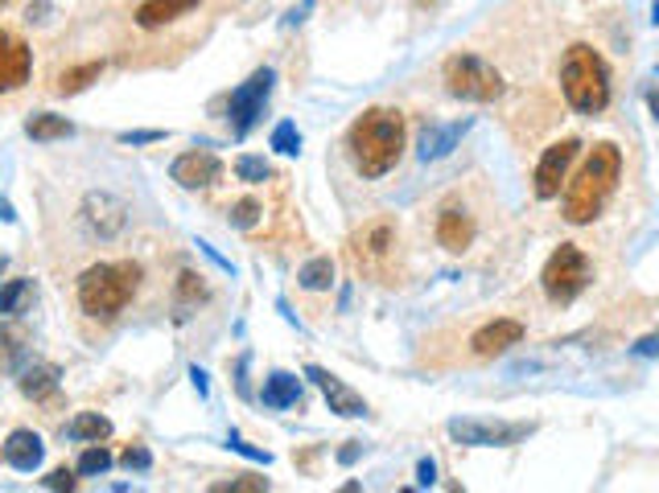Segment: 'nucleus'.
Wrapping results in <instances>:
<instances>
[{
    "label": "nucleus",
    "mask_w": 659,
    "mask_h": 493,
    "mask_svg": "<svg viewBox=\"0 0 659 493\" xmlns=\"http://www.w3.org/2000/svg\"><path fill=\"white\" fill-rule=\"evenodd\" d=\"M346 149H350V165H355L363 177H383V173H392L400 153H404V116L392 108L363 111L359 120L350 123Z\"/></svg>",
    "instance_id": "1"
},
{
    "label": "nucleus",
    "mask_w": 659,
    "mask_h": 493,
    "mask_svg": "<svg viewBox=\"0 0 659 493\" xmlns=\"http://www.w3.org/2000/svg\"><path fill=\"white\" fill-rule=\"evenodd\" d=\"M618 173H623V153L614 144H594L577 177L565 185V218L573 227H585L606 210L611 194L618 189Z\"/></svg>",
    "instance_id": "2"
},
{
    "label": "nucleus",
    "mask_w": 659,
    "mask_h": 493,
    "mask_svg": "<svg viewBox=\"0 0 659 493\" xmlns=\"http://www.w3.org/2000/svg\"><path fill=\"white\" fill-rule=\"evenodd\" d=\"M137 288H141V263H95L79 276V305L95 321H111V317L125 313V305L137 296Z\"/></svg>",
    "instance_id": "3"
},
{
    "label": "nucleus",
    "mask_w": 659,
    "mask_h": 493,
    "mask_svg": "<svg viewBox=\"0 0 659 493\" xmlns=\"http://www.w3.org/2000/svg\"><path fill=\"white\" fill-rule=\"evenodd\" d=\"M561 91H565L569 108L581 116H597L611 103V70L602 54L590 46H569L565 62H561Z\"/></svg>",
    "instance_id": "4"
},
{
    "label": "nucleus",
    "mask_w": 659,
    "mask_h": 493,
    "mask_svg": "<svg viewBox=\"0 0 659 493\" xmlns=\"http://www.w3.org/2000/svg\"><path fill=\"white\" fill-rule=\"evenodd\" d=\"M594 280V267H590V255L581 251L577 243H561L549 255L544 272H540V284H544V296L552 305H573Z\"/></svg>",
    "instance_id": "5"
},
{
    "label": "nucleus",
    "mask_w": 659,
    "mask_h": 493,
    "mask_svg": "<svg viewBox=\"0 0 659 493\" xmlns=\"http://www.w3.org/2000/svg\"><path fill=\"white\" fill-rule=\"evenodd\" d=\"M445 87L466 103H495L503 95V75L478 54H454L445 62Z\"/></svg>",
    "instance_id": "6"
},
{
    "label": "nucleus",
    "mask_w": 659,
    "mask_h": 493,
    "mask_svg": "<svg viewBox=\"0 0 659 493\" xmlns=\"http://www.w3.org/2000/svg\"><path fill=\"white\" fill-rule=\"evenodd\" d=\"M272 83H277V70H272V66H260L244 87L231 91V99H227V120H231V132H236V136H248L251 128L260 123L268 95H272Z\"/></svg>",
    "instance_id": "7"
},
{
    "label": "nucleus",
    "mask_w": 659,
    "mask_h": 493,
    "mask_svg": "<svg viewBox=\"0 0 659 493\" xmlns=\"http://www.w3.org/2000/svg\"><path fill=\"white\" fill-rule=\"evenodd\" d=\"M532 424H511V419H450V436L466 448H511L532 436Z\"/></svg>",
    "instance_id": "8"
},
{
    "label": "nucleus",
    "mask_w": 659,
    "mask_h": 493,
    "mask_svg": "<svg viewBox=\"0 0 659 493\" xmlns=\"http://www.w3.org/2000/svg\"><path fill=\"white\" fill-rule=\"evenodd\" d=\"M577 149H581V140H573V136L557 140V144H549V149H544L540 165H536V177H532V182H536V198L552 201L557 194H561V185H565V173H569V165H573Z\"/></svg>",
    "instance_id": "9"
},
{
    "label": "nucleus",
    "mask_w": 659,
    "mask_h": 493,
    "mask_svg": "<svg viewBox=\"0 0 659 493\" xmlns=\"http://www.w3.org/2000/svg\"><path fill=\"white\" fill-rule=\"evenodd\" d=\"M305 379H314L317 391L326 395V403H330V412H334V416H343V419H359V416H367V403H363L359 391H350V386H346L343 379H334L330 370H322V366H305Z\"/></svg>",
    "instance_id": "10"
},
{
    "label": "nucleus",
    "mask_w": 659,
    "mask_h": 493,
    "mask_svg": "<svg viewBox=\"0 0 659 493\" xmlns=\"http://www.w3.org/2000/svg\"><path fill=\"white\" fill-rule=\"evenodd\" d=\"M30 70H33L30 46H25L21 37H13V33L0 30V91L25 87V83H30Z\"/></svg>",
    "instance_id": "11"
},
{
    "label": "nucleus",
    "mask_w": 659,
    "mask_h": 493,
    "mask_svg": "<svg viewBox=\"0 0 659 493\" xmlns=\"http://www.w3.org/2000/svg\"><path fill=\"white\" fill-rule=\"evenodd\" d=\"M219 173H223V165H219V156L215 153H182L177 161L170 165V177L182 189H206V185H215L219 182Z\"/></svg>",
    "instance_id": "12"
},
{
    "label": "nucleus",
    "mask_w": 659,
    "mask_h": 493,
    "mask_svg": "<svg viewBox=\"0 0 659 493\" xmlns=\"http://www.w3.org/2000/svg\"><path fill=\"white\" fill-rule=\"evenodd\" d=\"M83 222H87L99 239H111V234L125 231L128 206L120 198H111V194H91V198L83 201Z\"/></svg>",
    "instance_id": "13"
},
{
    "label": "nucleus",
    "mask_w": 659,
    "mask_h": 493,
    "mask_svg": "<svg viewBox=\"0 0 659 493\" xmlns=\"http://www.w3.org/2000/svg\"><path fill=\"white\" fill-rule=\"evenodd\" d=\"M523 333H528V329H523L519 321H511V317H499V321H487L483 329H478V333H474L471 350L478 358H499V354H507L511 346H519V341H523Z\"/></svg>",
    "instance_id": "14"
},
{
    "label": "nucleus",
    "mask_w": 659,
    "mask_h": 493,
    "mask_svg": "<svg viewBox=\"0 0 659 493\" xmlns=\"http://www.w3.org/2000/svg\"><path fill=\"white\" fill-rule=\"evenodd\" d=\"M46 457V445H42V436L30 428H17L9 440H4V461L13 464L17 473H33L37 464Z\"/></svg>",
    "instance_id": "15"
},
{
    "label": "nucleus",
    "mask_w": 659,
    "mask_h": 493,
    "mask_svg": "<svg viewBox=\"0 0 659 493\" xmlns=\"http://www.w3.org/2000/svg\"><path fill=\"white\" fill-rule=\"evenodd\" d=\"M437 243L445 246V251L462 255V251L474 243V218L466 215V210H457V206H445L437 215Z\"/></svg>",
    "instance_id": "16"
},
{
    "label": "nucleus",
    "mask_w": 659,
    "mask_h": 493,
    "mask_svg": "<svg viewBox=\"0 0 659 493\" xmlns=\"http://www.w3.org/2000/svg\"><path fill=\"white\" fill-rule=\"evenodd\" d=\"M264 407L272 412H284V407H301V379L289 374V370H272L264 379V391H260Z\"/></svg>",
    "instance_id": "17"
},
{
    "label": "nucleus",
    "mask_w": 659,
    "mask_h": 493,
    "mask_svg": "<svg viewBox=\"0 0 659 493\" xmlns=\"http://www.w3.org/2000/svg\"><path fill=\"white\" fill-rule=\"evenodd\" d=\"M198 9V0H144L141 9H137V25L141 30H161V25H170L177 17H186Z\"/></svg>",
    "instance_id": "18"
},
{
    "label": "nucleus",
    "mask_w": 659,
    "mask_h": 493,
    "mask_svg": "<svg viewBox=\"0 0 659 493\" xmlns=\"http://www.w3.org/2000/svg\"><path fill=\"white\" fill-rule=\"evenodd\" d=\"M466 128H471V120L445 123V128H424L421 132V161H441V156H450L457 149V140L466 136Z\"/></svg>",
    "instance_id": "19"
},
{
    "label": "nucleus",
    "mask_w": 659,
    "mask_h": 493,
    "mask_svg": "<svg viewBox=\"0 0 659 493\" xmlns=\"http://www.w3.org/2000/svg\"><path fill=\"white\" fill-rule=\"evenodd\" d=\"M58 391V366H50V362H33V366L21 370V395L33 403L50 399Z\"/></svg>",
    "instance_id": "20"
},
{
    "label": "nucleus",
    "mask_w": 659,
    "mask_h": 493,
    "mask_svg": "<svg viewBox=\"0 0 659 493\" xmlns=\"http://www.w3.org/2000/svg\"><path fill=\"white\" fill-rule=\"evenodd\" d=\"M25 136L30 140H42V144H50V140H66L75 136V123L66 120V116H54V111H37L30 123H25Z\"/></svg>",
    "instance_id": "21"
},
{
    "label": "nucleus",
    "mask_w": 659,
    "mask_h": 493,
    "mask_svg": "<svg viewBox=\"0 0 659 493\" xmlns=\"http://www.w3.org/2000/svg\"><path fill=\"white\" fill-rule=\"evenodd\" d=\"M33 280H9V284H0V317H21L25 308L33 305Z\"/></svg>",
    "instance_id": "22"
},
{
    "label": "nucleus",
    "mask_w": 659,
    "mask_h": 493,
    "mask_svg": "<svg viewBox=\"0 0 659 493\" xmlns=\"http://www.w3.org/2000/svg\"><path fill=\"white\" fill-rule=\"evenodd\" d=\"M25 362V333L13 325H0V374H13Z\"/></svg>",
    "instance_id": "23"
},
{
    "label": "nucleus",
    "mask_w": 659,
    "mask_h": 493,
    "mask_svg": "<svg viewBox=\"0 0 659 493\" xmlns=\"http://www.w3.org/2000/svg\"><path fill=\"white\" fill-rule=\"evenodd\" d=\"M104 75V62H83V66H71L58 75V95H79L87 91L95 78Z\"/></svg>",
    "instance_id": "24"
},
{
    "label": "nucleus",
    "mask_w": 659,
    "mask_h": 493,
    "mask_svg": "<svg viewBox=\"0 0 659 493\" xmlns=\"http://www.w3.org/2000/svg\"><path fill=\"white\" fill-rule=\"evenodd\" d=\"M66 436H71V440H91V445H99V440L111 436V424L104 416H95V412H83V416L71 419Z\"/></svg>",
    "instance_id": "25"
},
{
    "label": "nucleus",
    "mask_w": 659,
    "mask_h": 493,
    "mask_svg": "<svg viewBox=\"0 0 659 493\" xmlns=\"http://www.w3.org/2000/svg\"><path fill=\"white\" fill-rule=\"evenodd\" d=\"M298 284L305 288V293H326L330 284H334V263L326 260V255H317V260H310L305 267L298 272Z\"/></svg>",
    "instance_id": "26"
},
{
    "label": "nucleus",
    "mask_w": 659,
    "mask_h": 493,
    "mask_svg": "<svg viewBox=\"0 0 659 493\" xmlns=\"http://www.w3.org/2000/svg\"><path fill=\"white\" fill-rule=\"evenodd\" d=\"M198 300H206V288L198 284L194 272H182V276H177V317H190L186 308L198 305Z\"/></svg>",
    "instance_id": "27"
},
{
    "label": "nucleus",
    "mask_w": 659,
    "mask_h": 493,
    "mask_svg": "<svg viewBox=\"0 0 659 493\" xmlns=\"http://www.w3.org/2000/svg\"><path fill=\"white\" fill-rule=\"evenodd\" d=\"M236 177H239V182H248V185H264L268 177H272V169H268L264 156L244 153V156L236 161Z\"/></svg>",
    "instance_id": "28"
},
{
    "label": "nucleus",
    "mask_w": 659,
    "mask_h": 493,
    "mask_svg": "<svg viewBox=\"0 0 659 493\" xmlns=\"http://www.w3.org/2000/svg\"><path fill=\"white\" fill-rule=\"evenodd\" d=\"M108 469H111V452L104 445H91L79 457V473H83V478H99V473H108Z\"/></svg>",
    "instance_id": "29"
},
{
    "label": "nucleus",
    "mask_w": 659,
    "mask_h": 493,
    "mask_svg": "<svg viewBox=\"0 0 659 493\" xmlns=\"http://www.w3.org/2000/svg\"><path fill=\"white\" fill-rule=\"evenodd\" d=\"M272 149L277 153H284V156H298L301 153V132H298V123H277L272 128Z\"/></svg>",
    "instance_id": "30"
},
{
    "label": "nucleus",
    "mask_w": 659,
    "mask_h": 493,
    "mask_svg": "<svg viewBox=\"0 0 659 493\" xmlns=\"http://www.w3.org/2000/svg\"><path fill=\"white\" fill-rule=\"evenodd\" d=\"M359 243H367V255H383V251L392 246V227H388V222H376Z\"/></svg>",
    "instance_id": "31"
},
{
    "label": "nucleus",
    "mask_w": 659,
    "mask_h": 493,
    "mask_svg": "<svg viewBox=\"0 0 659 493\" xmlns=\"http://www.w3.org/2000/svg\"><path fill=\"white\" fill-rule=\"evenodd\" d=\"M256 222H260V201L244 198V201H236V206H231V227L248 231V227H256Z\"/></svg>",
    "instance_id": "32"
},
{
    "label": "nucleus",
    "mask_w": 659,
    "mask_h": 493,
    "mask_svg": "<svg viewBox=\"0 0 659 493\" xmlns=\"http://www.w3.org/2000/svg\"><path fill=\"white\" fill-rule=\"evenodd\" d=\"M215 493H264L268 490V478H236V481H219V485H210Z\"/></svg>",
    "instance_id": "33"
},
{
    "label": "nucleus",
    "mask_w": 659,
    "mask_h": 493,
    "mask_svg": "<svg viewBox=\"0 0 659 493\" xmlns=\"http://www.w3.org/2000/svg\"><path fill=\"white\" fill-rule=\"evenodd\" d=\"M120 464H125V469H137V473H144V469L153 464V457H149V448H128L125 457H120Z\"/></svg>",
    "instance_id": "34"
},
{
    "label": "nucleus",
    "mask_w": 659,
    "mask_h": 493,
    "mask_svg": "<svg viewBox=\"0 0 659 493\" xmlns=\"http://www.w3.org/2000/svg\"><path fill=\"white\" fill-rule=\"evenodd\" d=\"M42 490H75V473L71 469H54L50 478H42Z\"/></svg>",
    "instance_id": "35"
},
{
    "label": "nucleus",
    "mask_w": 659,
    "mask_h": 493,
    "mask_svg": "<svg viewBox=\"0 0 659 493\" xmlns=\"http://www.w3.org/2000/svg\"><path fill=\"white\" fill-rule=\"evenodd\" d=\"M227 445L236 448V452H244V457H251V461H260V464H268V452H260V448H251L248 440H239L236 431H231V440H227Z\"/></svg>",
    "instance_id": "36"
},
{
    "label": "nucleus",
    "mask_w": 659,
    "mask_h": 493,
    "mask_svg": "<svg viewBox=\"0 0 659 493\" xmlns=\"http://www.w3.org/2000/svg\"><path fill=\"white\" fill-rule=\"evenodd\" d=\"M635 354H639V358H659V329L635 341Z\"/></svg>",
    "instance_id": "37"
},
{
    "label": "nucleus",
    "mask_w": 659,
    "mask_h": 493,
    "mask_svg": "<svg viewBox=\"0 0 659 493\" xmlns=\"http://www.w3.org/2000/svg\"><path fill=\"white\" fill-rule=\"evenodd\" d=\"M125 144H158V140H165V132H158V128H149V132H125Z\"/></svg>",
    "instance_id": "38"
},
{
    "label": "nucleus",
    "mask_w": 659,
    "mask_h": 493,
    "mask_svg": "<svg viewBox=\"0 0 659 493\" xmlns=\"http://www.w3.org/2000/svg\"><path fill=\"white\" fill-rule=\"evenodd\" d=\"M417 481H421V485H433V481H437V464H433V461L417 464Z\"/></svg>",
    "instance_id": "39"
},
{
    "label": "nucleus",
    "mask_w": 659,
    "mask_h": 493,
    "mask_svg": "<svg viewBox=\"0 0 659 493\" xmlns=\"http://www.w3.org/2000/svg\"><path fill=\"white\" fill-rule=\"evenodd\" d=\"M190 379H194V386H198V395H206V374L198 366L190 370Z\"/></svg>",
    "instance_id": "40"
},
{
    "label": "nucleus",
    "mask_w": 659,
    "mask_h": 493,
    "mask_svg": "<svg viewBox=\"0 0 659 493\" xmlns=\"http://www.w3.org/2000/svg\"><path fill=\"white\" fill-rule=\"evenodd\" d=\"M355 457H359V445H350V448H343V452H338V461H343V464H350Z\"/></svg>",
    "instance_id": "41"
},
{
    "label": "nucleus",
    "mask_w": 659,
    "mask_h": 493,
    "mask_svg": "<svg viewBox=\"0 0 659 493\" xmlns=\"http://www.w3.org/2000/svg\"><path fill=\"white\" fill-rule=\"evenodd\" d=\"M0 218H4V222H17L13 206H9V201H4V198H0Z\"/></svg>",
    "instance_id": "42"
},
{
    "label": "nucleus",
    "mask_w": 659,
    "mask_h": 493,
    "mask_svg": "<svg viewBox=\"0 0 659 493\" xmlns=\"http://www.w3.org/2000/svg\"><path fill=\"white\" fill-rule=\"evenodd\" d=\"M647 108H651V116L659 120V91H647Z\"/></svg>",
    "instance_id": "43"
},
{
    "label": "nucleus",
    "mask_w": 659,
    "mask_h": 493,
    "mask_svg": "<svg viewBox=\"0 0 659 493\" xmlns=\"http://www.w3.org/2000/svg\"><path fill=\"white\" fill-rule=\"evenodd\" d=\"M4 4H9V0H0V9H4Z\"/></svg>",
    "instance_id": "44"
}]
</instances>
